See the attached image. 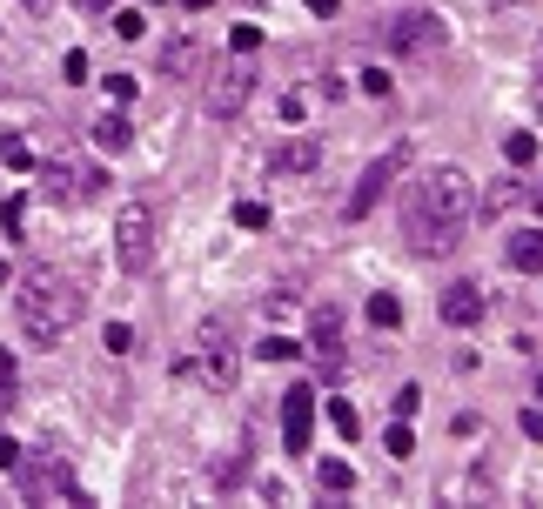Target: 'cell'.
<instances>
[{"label":"cell","mask_w":543,"mask_h":509,"mask_svg":"<svg viewBox=\"0 0 543 509\" xmlns=\"http://www.w3.org/2000/svg\"><path fill=\"white\" fill-rule=\"evenodd\" d=\"M27 7H47V0H27Z\"/></svg>","instance_id":"60d3db41"},{"label":"cell","mask_w":543,"mask_h":509,"mask_svg":"<svg viewBox=\"0 0 543 509\" xmlns=\"http://www.w3.org/2000/svg\"><path fill=\"white\" fill-rule=\"evenodd\" d=\"M537 396H543V376H537Z\"/></svg>","instance_id":"b9f144b4"},{"label":"cell","mask_w":543,"mask_h":509,"mask_svg":"<svg viewBox=\"0 0 543 509\" xmlns=\"http://www.w3.org/2000/svg\"><path fill=\"white\" fill-rule=\"evenodd\" d=\"M0 469H21V443L14 436H0Z\"/></svg>","instance_id":"836d02e7"},{"label":"cell","mask_w":543,"mask_h":509,"mask_svg":"<svg viewBox=\"0 0 543 509\" xmlns=\"http://www.w3.org/2000/svg\"><path fill=\"white\" fill-rule=\"evenodd\" d=\"M329 422H336V436H342V443H356V436H362L356 402H342V396H329Z\"/></svg>","instance_id":"ffe728a7"},{"label":"cell","mask_w":543,"mask_h":509,"mask_svg":"<svg viewBox=\"0 0 543 509\" xmlns=\"http://www.w3.org/2000/svg\"><path fill=\"white\" fill-rule=\"evenodd\" d=\"M262 355H269V362H295V355H302V342H289V335H269V342H262Z\"/></svg>","instance_id":"4316f807"},{"label":"cell","mask_w":543,"mask_h":509,"mask_svg":"<svg viewBox=\"0 0 543 509\" xmlns=\"http://www.w3.org/2000/svg\"><path fill=\"white\" fill-rule=\"evenodd\" d=\"M155 7H161V0H155Z\"/></svg>","instance_id":"7bdbcfd3"},{"label":"cell","mask_w":543,"mask_h":509,"mask_svg":"<svg viewBox=\"0 0 543 509\" xmlns=\"http://www.w3.org/2000/svg\"><path fill=\"white\" fill-rule=\"evenodd\" d=\"M81 7H88V14H114V0H81Z\"/></svg>","instance_id":"74e56055"},{"label":"cell","mask_w":543,"mask_h":509,"mask_svg":"<svg viewBox=\"0 0 543 509\" xmlns=\"http://www.w3.org/2000/svg\"><path fill=\"white\" fill-rule=\"evenodd\" d=\"M88 141L101 148V155H121V148H135V121H128V114H94Z\"/></svg>","instance_id":"4fadbf2b"},{"label":"cell","mask_w":543,"mask_h":509,"mask_svg":"<svg viewBox=\"0 0 543 509\" xmlns=\"http://www.w3.org/2000/svg\"><path fill=\"white\" fill-rule=\"evenodd\" d=\"M503 161H510V168H530V161H537V134H530V128L503 134Z\"/></svg>","instance_id":"d6986e66"},{"label":"cell","mask_w":543,"mask_h":509,"mask_svg":"<svg viewBox=\"0 0 543 509\" xmlns=\"http://www.w3.org/2000/svg\"><path fill=\"white\" fill-rule=\"evenodd\" d=\"M228 47H235V54H255V47H262V27H255V21H242L235 34H228Z\"/></svg>","instance_id":"484cf974"},{"label":"cell","mask_w":543,"mask_h":509,"mask_svg":"<svg viewBox=\"0 0 543 509\" xmlns=\"http://www.w3.org/2000/svg\"><path fill=\"white\" fill-rule=\"evenodd\" d=\"M0 228H7V235H21V228H27V195H7V201H0Z\"/></svg>","instance_id":"d4e9b609"},{"label":"cell","mask_w":543,"mask_h":509,"mask_svg":"<svg viewBox=\"0 0 543 509\" xmlns=\"http://www.w3.org/2000/svg\"><path fill=\"white\" fill-rule=\"evenodd\" d=\"M181 7H188V14H202V7H208V0H181Z\"/></svg>","instance_id":"ab89813d"},{"label":"cell","mask_w":543,"mask_h":509,"mask_svg":"<svg viewBox=\"0 0 543 509\" xmlns=\"http://www.w3.org/2000/svg\"><path fill=\"white\" fill-rule=\"evenodd\" d=\"M383 41H389V54L423 61V54H436V47L450 41V27H443V14H430V7H409V14H389L383 21Z\"/></svg>","instance_id":"277c9868"},{"label":"cell","mask_w":543,"mask_h":509,"mask_svg":"<svg viewBox=\"0 0 543 509\" xmlns=\"http://www.w3.org/2000/svg\"><path fill=\"white\" fill-rule=\"evenodd\" d=\"M316 483H322V489H336V496H342V489H356V469L342 463V456H322V463H316Z\"/></svg>","instance_id":"ac0fdd59"},{"label":"cell","mask_w":543,"mask_h":509,"mask_svg":"<svg viewBox=\"0 0 543 509\" xmlns=\"http://www.w3.org/2000/svg\"><path fill=\"white\" fill-rule=\"evenodd\" d=\"M369 322H376V329H396V322H403V302H396L389 288H376V295H369Z\"/></svg>","instance_id":"44dd1931"},{"label":"cell","mask_w":543,"mask_h":509,"mask_svg":"<svg viewBox=\"0 0 543 509\" xmlns=\"http://www.w3.org/2000/svg\"><path fill=\"white\" fill-rule=\"evenodd\" d=\"M416 409H423V389H416V382H409V389H396V416H416Z\"/></svg>","instance_id":"4dcf8cb0"},{"label":"cell","mask_w":543,"mask_h":509,"mask_svg":"<svg viewBox=\"0 0 543 509\" xmlns=\"http://www.w3.org/2000/svg\"><path fill=\"white\" fill-rule=\"evenodd\" d=\"M61 81H88V54H81V47L61 54Z\"/></svg>","instance_id":"f1b7e54d"},{"label":"cell","mask_w":543,"mask_h":509,"mask_svg":"<svg viewBox=\"0 0 543 509\" xmlns=\"http://www.w3.org/2000/svg\"><path fill=\"white\" fill-rule=\"evenodd\" d=\"M21 496H27V503H68V509L88 503L81 483H74V469L61 463V456H34V463L21 456Z\"/></svg>","instance_id":"8992f818"},{"label":"cell","mask_w":543,"mask_h":509,"mask_svg":"<svg viewBox=\"0 0 543 509\" xmlns=\"http://www.w3.org/2000/svg\"><path fill=\"white\" fill-rule=\"evenodd\" d=\"M510 268H517V275H543V228L510 235Z\"/></svg>","instance_id":"2e32d148"},{"label":"cell","mask_w":543,"mask_h":509,"mask_svg":"<svg viewBox=\"0 0 543 509\" xmlns=\"http://www.w3.org/2000/svg\"><path fill=\"white\" fill-rule=\"evenodd\" d=\"M34 168H41V188H47L54 201H88L94 181H101V175H88L74 155H47V161H34Z\"/></svg>","instance_id":"30bf717a"},{"label":"cell","mask_w":543,"mask_h":509,"mask_svg":"<svg viewBox=\"0 0 543 509\" xmlns=\"http://www.w3.org/2000/svg\"><path fill=\"white\" fill-rule=\"evenodd\" d=\"M517 422H523V436H530V443H543V409H523Z\"/></svg>","instance_id":"d6a6232c"},{"label":"cell","mask_w":543,"mask_h":509,"mask_svg":"<svg viewBox=\"0 0 543 509\" xmlns=\"http://www.w3.org/2000/svg\"><path fill=\"white\" fill-rule=\"evenodd\" d=\"M403 161H409V148H389V155L369 161V168L356 175V188H349V201H342V215H349V222H362V215H369V208L389 195V181L403 175Z\"/></svg>","instance_id":"ba28073f"},{"label":"cell","mask_w":543,"mask_h":509,"mask_svg":"<svg viewBox=\"0 0 543 509\" xmlns=\"http://www.w3.org/2000/svg\"><path fill=\"white\" fill-rule=\"evenodd\" d=\"M249 94H255L249 54H235L228 67H215V74H208V114H215V121H235V114L249 108Z\"/></svg>","instance_id":"52a82bcc"},{"label":"cell","mask_w":543,"mask_h":509,"mask_svg":"<svg viewBox=\"0 0 543 509\" xmlns=\"http://www.w3.org/2000/svg\"><path fill=\"white\" fill-rule=\"evenodd\" d=\"M101 342H108L114 355H128V349H135V329H128V322H108V335H101Z\"/></svg>","instance_id":"83f0119b"},{"label":"cell","mask_w":543,"mask_h":509,"mask_svg":"<svg viewBox=\"0 0 543 509\" xmlns=\"http://www.w3.org/2000/svg\"><path fill=\"white\" fill-rule=\"evenodd\" d=\"M0 382H14V355L0 349Z\"/></svg>","instance_id":"d590c367"},{"label":"cell","mask_w":543,"mask_h":509,"mask_svg":"<svg viewBox=\"0 0 543 509\" xmlns=\"http://www.w3.org/2000/svg\"><path fill=\"white\" fill-rule=\"evenodd\" d=\"M195 369H202L208 389H235L242 376V355H235V329H228L222 315H208L202 335H195Z\"/></svg>","instance_id":"5b68a950"},{"label":"cell","mask_w":543,"mask_h":509,"mask_svg":"<svg viewBox=\"0 0 543 509\" xmlns=\"http://www.w3.org/2000/svg\"><path fill=\"white\" fill-rule=\"evenodd\" d=\"M523 201H530V181H497V188H483L476 208H483V215H510V208H523Z\"/></svg>","instance_id":"e0dca14e"},{"label":"cell","mask_w":543,"mask_h":509,"mask_svg":"<svg viewBox=\"0 0 543 509\" xmlns=\"http://www.w3.org/2000/svg\"><path fill=\"white\" fill-rule=\"evenodd\" d=\"M114 262H121V275H148L155 268V208L148 201H121V215H114Z\"/></svg>","instance_id":"3957f363"},{"label":"cell","mask_w":543,"mask_h":509,"mask_svg":"<svg viewBox=\"0 0 543 509\" xmlns=\"http://www.w3.org/2000/svg\"><path fill=\"white\" fill-rule=\"evenodd\" d=\"M383 449H389V456H416V429L396 416V422H389V436H383Z\"/></svg>","instance_id":"7402d4cb"},{"label":"cell","mask_w":543,"mask_h":509,"mask_svg":"<svg viewBox=\"0 0 543 509\" xmlns=\"http://www.w3.org/2000/svg\"><path fill=\"white\" fill-rule=\"evenodd\" d=\"M309 429H316V389L295 382L289 396H282V449H289V456H309Z\"/></svg>","instance_id":"9c48e42d"},{"label":"cell","mask_w":543,"mask_h":509,"mask_svg":"<svg viewBox=\"0 0 543 509\" xmlns=\"http://www.w3.org/2000/svg\"><path fill=\"white\" fill-rule=\"evenodd\" d=\"M235 228L262 235V228H269V208H262V201H235Z\"/></svg>","instance_id":"cb8c5ba5"},{"label":"cell","mask_w":543,"mask_h":509,"mask_svg":"<svg viewBox=\"0 0 543 509\" xmlns=\"http://www.w3.org/2000/svg\"><path fill=\"white\" fill-rule=\"evenodd\" d=\"M195 61H202V41H195V34H175V41L161 47V74H168V81L195 74Z\"/></svg>","instance_id":"9a60e30c"},{"label":"cell","mask_w":543,"mask_h":509,"mask_svg":"<svg viewBox=\"0 0 543 509\" xmlns=\"http://www.w3.org/2000/svg\"><path fill=\"white\" fill-rule=\"evenodd\" d=\"M316 161H322V148L309 141V134H295V141H282V148L269 155V168L275 175H316Z\"/></svg>","instance_id":"7c38bea8"},{"label":"cell","mask_w":543,"mask_h":509,"mask_svg":"<svg viewBox=\"0 0 543 509\" xmlns=\"http://www.w3.org/2000/svg\"><path fill=\"white\" fill-rule=\"evenodd\" d=\"M436 309H443L450 329H476V322H483V288H476V282H450Z\"/></svg>","instance_id":"8fae6325"},{"label":"cell","mask_w":543,"mask_h":509,"mask_svg":"<svg viewBox=\"0 0 543 509\" xmlns=\"http://www.w3.org/2000/svg\"><path fill=\"white\" fill-rule=\"evenodd\" d=\"M530 114H537V121H543V81H537V88H530Z\"/></svg>","instance_id":"e575fe53"},{"label":"cell","mask_w":543,"mask_h":509,"mask_svg":"<svg viewBox=\"0 0 543 509\" xmlns=\"http://www.w3.org/2000/svg\"><path fill=\"white\" fill-rule=\"evenodd\" d=\"M108 94L114 101H135V74H108Z\"/></svg>","instance_id":"1f68e13d"},{"label":"cell","mask_w":543,"mask_h":509,"mask_svg":"<svg viewBox=\"0 0 543 509\" xmlns=\"http://www.w3.org/2000/svg\"><path fill=\"white\" fill-rule=\"evenodd\" d=\"M114 34H121V41H141L148 21H141V14H114Z\"/></svg>","instance_id":"f546056e"},{"label":"cell","mask_w":543,"mask_h":509,"mask_svg":"<svg viewBox=\"0 0 543 509\" xmlns=\"http://www.w3.org/2000/svg\"><path fill=\"white\" fill-rule=\"evenodd\" d=\"M342 0H309V14H336Z\"/></svg>","instance_id":"8d00e7d4"},{"label":"cell","mask_w":543,"mask_h":509,"mask_svg":"<svg viewBox=\"0 0 543 509\" xmlns=\"http://www.w3.org/2000/svg\"><path fill=\"white\" fill-rule=\"evenodd\" d=\"M309 342H316V355L336 369V362H342V309H316V322H309Z\"/></svg>","instance_id":"5bb4252c"},{"label":"cell","mask_w":543,"mask_h":509,"mask_svg":"<svg viewBox=\"0 0 543 509\" xmlns=\"http://www.w3.org/2000/svg\"><path fill=\"white\" fill-rule=\"evenodd\" d=\"M14 315H21L27 342H41V349H54L61 335L88 315V288L74 282V275H54V268H34L21 288H14Z\"/></svg>","instance_id":"6da1fadb"},{"label":"cell","mask_w":543,"mask_h":509,"mask_svg":"<svg viewBox=\"0 0 543 509\" xmlns=\"http://www.w3.org/2000/svg\"><path fill=\"white\" fill-rule=\"evenodd\" d=\"M530 201H537V208H543V181H530Z\"/></svg>","instance_id":"f35d334b"},{"label":"cell","mask_w":543,"mask_h":509,"mask_svg":"<svg viewBox=\"0 0 543 509\" xmlns=\"http://www.w3.org/2000/svg\"><path fill=\"white\" fill-rule=\"evenodd\" d=\"M476 215V181L463 168H430L416 175L409 188V208H403V235H423V228H470Z\"/></svg>","instance_id":"7a4b0ae2"},{"label":"cell","mask_w":543,"mask_h":509,"mask_svg":"<svg viewBox=\"0 0 543 509\" xmlns=\"http://www.w3.org/2000/svg\"><path fill=\"white\" fill-rule=\"evenodd\" d=\"M0 161L7 168H34V148H27L21 134H0Z\"/></svg>","instance_id":"603a6c76"}]
</instances>
